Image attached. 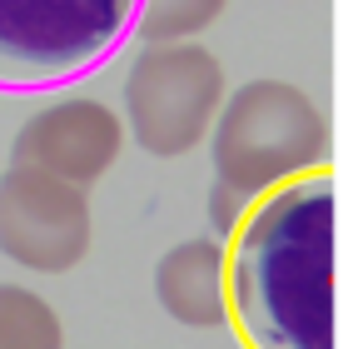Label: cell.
I'll return each instance as SVG.
<instances>
[{
    "instance_id": "cell-3",
    "label": "cell",
    "mask_w": 363,
    "mask_h": 349,
    "mask_svg": "<svg viewBox=\"0 0 363 349\" xmlns=\"http://www.w3.org/2000/svg\"><path fill=\"white\" fill-rule=\"evenodd\" d=\"M140 0H0V85L40 90L105 65Z\"/></svg>"
},
{
    "instance_id": "cell-1",
    "label": "cell",
    "mask_w": 363,
    "mask_h": 349,
    "mask_svg": "<svg viewBox=\"0 0 363 349\" xmlns=\"http://www.w3.org/2000/svg\"><path fill=\"white\" fill-rule=\"evenodd\" d=\"M229 319L249 349H333V175L249 200L224 249Z\"/></svg>"
},
{
    "instance_id": "cell-9",
    "label": "cell",
    "mask_w": 363,
    "mask_h": 349,
    "mask_svg": "<svg viewBox=\"0 0 363 349\" xmlns=\"http://www.w3.org/2000/svg\"><path fill=\"white\" fill-rule=\"evenodd\" d=\"M229 0H140L135 6V36L145 45H164V41H194L199 31H209L224 16Z\"/></svg>"
},
{
    "instance_id": "cell-10",
    "label": "cell",
    "mask_w": 363,
    "mask_h": 349,
    "mask_svg": "<svg viewBox=\"0 0 363 349\" xmlns=\"http://www.w3.org/2000/svg\"><path fill=\"white\" fill-rule=\"evenodd\" d=\"M244 210H249V195H239V190H229V185H219V180H214V190H209L214 230H219V235H234V225L244 220Z\"/></svg>"
},
{
    "instance_id": "cell-2",
    "label": "cell",
    "mask_w": 363,
    "mask_h": 349,
    "mask_svg": "<svg viewBox=\"0 0 363 349\" xmlns=\"http://www.w3.org/2000/svg\"><path fill=\"white\" fill-rule=\"evenodd\" d=\"M214 180L239 195H264L284 180L328 165V125L318 105L289 80H244L224 90L209 125Z\"/></svg>"
},
{
    "instance_id": "cell-6",
    "label": "cell",
    "mask_w": 363,
    "mask_h": 349,
    "mask_svg": "<svg viewBox=\"0 0 363 349\" xmlns=\"http://www.w3.org/2000/svg\"><path fill=\"white\" fill-rule=\"evenodd\" d=\"M125 145V120L90 95H65L45 110H35L16 145H11V165H35L45 175H60L70 185H95L115 170Z\"/></svg>"
},
{
    "instance_id": "cell-4",
    "label": "cell",
    "mask_w": 363,
    "mask_h": 349,
    "mask_svg": "<svg viewBox=\"0 0 363 349\" xmlns=\"http://www.w3.org/2000/svg\"><path fill=\"white\" fill-rule=\"evenodd\" d=\"M224 65L194 41L145 45L125 75V125L155 160H179L204 145L224 100Z\"/></svg>"
},
{
    "instance_id": "cell-5",
    "label": "cell",
    "mask_w": 363,
    "mask_h": 349,
    "mask_svg": "<svg viewBox=\"0 0 363 349\" xmlns=\"http://www.w3.org/2000/svg\"><path fill=\"white\" fill-rule=\"evenodd\" d=\"M90 190L35 165H11L0 175V254L35 269L65 274L90 254Z\"/></svg>"
},
{
    "instance_id": "cell-7",
    "label": "cell",
    "mask_w": 363,
    "mask_h": 349,
    "mask_svg": "<svg viewBox=\"0 0 363 349\" xmlns=\"http://www.w3.org/2000/svg\"><path fill=\"white\" fill-rule=\"evenodd\" d=\"M155 299L174 324L219 329L229 319V274L219 240H184L155 264Z\"/></svg>"
},
{
    "instance_id": "cell-8",
    "label": "cell",
    "mask_w": 363,
    "mask_h": 349,
    "mask_svg": "<svg viewBox=\"0 0 363 349\" xmlns=\"http://www.w3.org/2000/svg\"><path fill=\"white\" fill-rule=\"evenodd\" d=\"M0 349H65V324L35 289L0 284Z\"/></svg>"
}]
</instances>
